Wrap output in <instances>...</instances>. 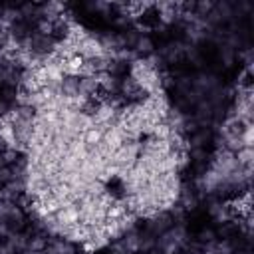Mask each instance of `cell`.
<instances>
[{
	"mask_svg": "<svg viewBox=\"0 0 254 254\" xmlns=\"http://www.w3.org/2000/svg\"><path fill=\"white\" fill-rule=\"evenodd\" d=\"M139 24L145 26V28H157L161 24V12H159V8H155V6L145 8L141 12V16H139Z\"/></svg>",
	"mask_w": 254,
	"mask_h": 254,
	"instance_id": "obj_1",
	"label": "cell"
},
{
	"mask_svg": "<svg viewBox=\"0 0 254 254\" xmlns=\"http://www.w3.org/2000/svg\"><path fill=\"white\" fill-rule=\"evenodd\" d=\"M107 190H109V194H113L117 198H121L125 194V187H123L121 179H117V177H113V179L107 181Z\"/></svg>",
	"mask_w": 254,
	"mask_h": 254,
	"instance_id": "obj_2",
	"label": "cell"
},
{
	"mask_svg": "<svg viewBox=\"0 0 254 254\" xmlns=\"http://www.w3.org/2000/svg\"><path fill=\"white\" fill-rule=\"evenodd\" d=\"M204 226H206V214L196 212V214H192V216L189 218V228H190L192 232H198V230H202Z\"/></svg>",
	"mask_w": 254,
	"mask_h": 254,
	"instance_id": "obj_3",
	"label": "cell"
},
{
	"mask_svg": "<svg viewBox=\"0 0 254 254\" xmlns=\"http://www.w3.org/2000/svg\"><path fill=\"white\" fill-rule=\"evenodd\" d=\"M65 32H67V28H65V24H62V22H58L54 28H52V38H56V40H62L64 36H65Z\"/></svg>",
	"mask_w": 254,
	"mask_h": 254,
	"instance_id": "obj_4",
	"label": "cell"
},
{
	"mask_svg": "<svg viewBox=\"0 0 254 254\" xmlns=\"http://www.w3.org/2000/svg\"><path fill=\"white\" fill-rule=\"evenodd\" d=\"M113 71H115V75L125 77V75L129 73V64H125V62H117L115 67H113Z\"/></svg>",
	"mask_w": 254,
	"mask_h": 254,
	"instance_id": "obj_5",
	"label": "cell"
},
{
	"mask_svg": "<svg viewBox=\"0 0 254 254\" xmlns=\"http://www.w3.org/2000/svg\"><path fill=\"white\" fill-rule=\"evenodd\" d=\"M200 54H202V58L212 60V58L216 56V48H214L212 44H204V46H202V50H200Z\"/></svg>",
	"mask_w": 254,
	"mask_h": 254,
	"instance_id": "obj_6",
	"label": "cell"
},
{
	"mask_svg": "<svg viewBox=\"0 0 254 254\" xmlns=\"http://www.w3.org/2000/svg\"><path fill=\"white\" fill-rule=\"evenodd\" d=\"M95 254H115V252H113L111 248H101V250H97Z\"/></svg>",
	"mask_w": 254,
	"mask_h": 254,
	"instance_id": "obj_7",
	"label": "cell"
}]
</instances>
